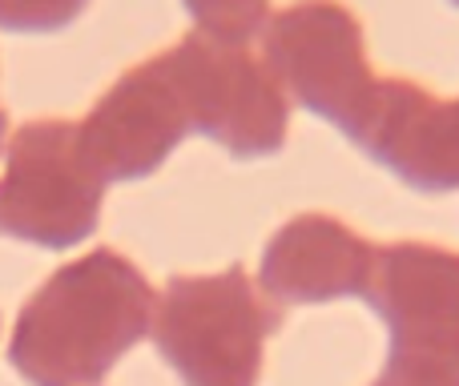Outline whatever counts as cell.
<instances>
[{"label": "cell", "instance_id": "obj_1", "mask_svg": "<svg viewBox=\"0 0 459 386\" xmlns=\"http://www.w3.org/2000/svg\"><path fill=\"white\" fill-rule=\"evenodd\" d=\"M153 286L126 253L65 262L21 306L8 363L32 386H101L153 326Z\"/></svg>", "mask_w": 459, "mask_h": 386}, {"label": "cell", "instance_id": "obj_2", "mask_svg": "<svg viewBox=\"0 0 459 386\" xmlns=\"http://www.w3.org/2000/svg\"><path fill=\"white\" fill-rule=\"evenodd\" d=\"M282 326L242 266L169 278L153 310V347L186 386H258L266 339Z\"/></svg>", "mask_w": 459, "mask_h": 386}, {"label": "cell", "instance_id": "obj_3", "mask_svg": "<svg viewBox=\"0 0 459 386\" xmlns=\"http://www.w3.org/2000/svg\"><path fill=\"white\" fill-rule=\"evenodd\" d=\"M363 302L387 326L383 386H459V250L379 245Z\"/></svg>", "mask_w": 459, "mask_h": 386}, {"label": "cell", "instance_id": "obj_4", "mask_svg": "<svg viewBox=\"0 0 459 386\" xmlns=\"http://www.w3.org/2000/svg\"><path fill=\"white\" fill-rule=\"evenodd\" d=\"M169 85L186 109L190 133L222 145L230 158H274L290 129V97L266 61L206 32H186L174 48L158 53Z\"/></svg>", "mask_w": 459, "mask_h": 386}, {"label": "cell", "instance_id": "obj_5", "mask_svg": "<svg viewBox=\"0 0 459 386\" xmlns=\"http://www.w3.org/2000/svg\"><path fill=\"white\" fill-rule=\"evenodd\" d=\"M105 182L77 145V121H24L4 145L0 234L45 250H73L97 229Z\"/></svg>", "mask_w": 459, "mask_h": 386}, {"label": "cell", "instance_id": "obj_6", "mask_svg": "<svg viewBox=\"0 0 459 386\" xmlns=\"http://www.w3.org/2000/svg\"><path fill=\"white\" fill-rule=\"evenodd\" d=\"M266 64L294 105L331 121L342 137L355 133L375 77L367 61L363 21L342 0H294L270 16L262 32Z\"/></svg>", "mask_w": 459, "mask_h": 386}, {"label": "cell", "instance_id": "obj_7", "mask_svg": "<svg viewBox=\"0 0 459 386\" xmlns=\"http://www.w3.org/2000/svg\"><path fill=\"white\" fill-rule=\"evenodd\" d=\"M186 137L190 121L158 56L121 73L85 121H77L81 158L105 185L158 174Z\"/></svg>", "mask_w": 459, "mask_h": 386}, {"label": "cell", "instance_id": "obj_8", "mask_svg": "<svg viewBox=\"0 0 459 386\" xmlns=\"http://www.w3.org/2000/svg\"><path fill=\"white\" fill-rule=\"evenodd\" d=\"M351 145L420 193H459V97L407 77H379Z\"/></svg>", "mask_w": 459, "mask_h": 386}, {"label": "cell", "instance_id": "obj_9", "mask_svg": "<svg viewBox=\"0 0 459 386\" xmlns=\"http://www.w3.org/2000/svg\"><path fill=\"white\" fill-rule=\"evenodd\" d=\"M375 253L363 234L331 213H299L266 242L258 258V282L282 306L363 298L371 286Z\"/></svg>", "mask_w": 459, "mask_h": 386}, {"label": "cell", "instance_id": "obj_10", "mask_svg": "<svg viewBox=\"0 0 459 386\" xmlns=\"http://www.w3.org/2000/svg\"><path fill=\"white\" fill-rule=\"evenodd\" d=\"M198 32L226 45H250L270 24V0H182Z\"/></svg>", "mask_w": 459, "mask_h": 386}, {"label": "cell", "instance_id": "obj_11", "mask_svg": "<svg viewBox=\"0 0 459 386\" xmlns=\"http://www.w3.org/2000/svg\"><path fill=\"white\" fill-rule=\"evenodd\" d=\"M89 8V0H0V32L48 37L61 32Z\"/></svg>", "mask_w": 459, "mask_h": 386}, {"label": "cell", "instance_id": "obj_12", "mask_svg": "<svg viewBox=\"0 0 459 386\" xmlns=\"http://www.w3.org/2000/svg\"><path fill=\"white\" fill-rule=\"evenodd\" d=\"M4 129H8V113H4V105H0V153H4Z\"/></svg>", "mask_w": 459, "mask_h": 386}, {"label": "cell", "instance_id": "obj_13", "mask_svg": "<svg viewBox=\"0 0 459 386\" xmlns=\"http://www.w3.org/2000/svg\"><path fill=\"white\" fill-rule=\"evenodd\" d=\"M447 4H455V8H459V0H447Z\"/></svg>", "mask_w": 459, "mask_h": 386}, {"label": "cell", "instance_id": "obj_14", "mask_svg": "<svg viewBox=\"0 0 459 386\" xmlns=\"http://www.w3.org/2000/svg\"><path fill=\"white\" fill-rule=\"evenodd\" d=\"M371 386H383V382H371Z\"/></svg>", "mask_w": 459, "mask_h": 386}]
</instances>
